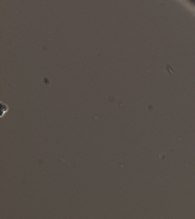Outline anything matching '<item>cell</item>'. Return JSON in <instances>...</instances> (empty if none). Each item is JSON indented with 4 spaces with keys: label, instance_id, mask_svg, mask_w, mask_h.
Masks as SVG:
<instances>
[{
    "label": "cell",
    "instance_id": "6da1fadb",
    "mask_svg": "<svg viewBox=\"0 0 195 219\" xmlns=\"http://www.w3.org/2000/svg\"><path fill=\"white\" fill-rule=\"evenodd\" d=\"M1 108H3V111H1V113H3L1 115V116L2 117L4 116V113H5L8 111V106L6 105L3 104V106H1Z\"/></svg>",
    "mask_w": 195,
    "mask_h": 219
}]
</instances>
